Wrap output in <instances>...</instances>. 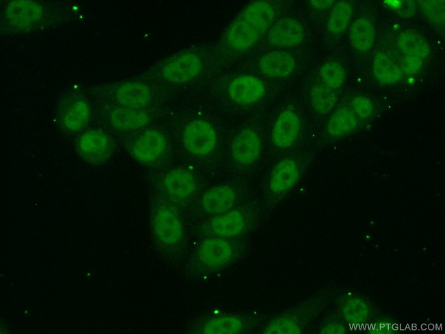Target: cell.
<instances>
[{"mask_svg": "<svg viewBox=\"0 0 445 334\" xmlns=\"http://www.w3.org/2000/svg\"><path fill=\"white\" fill-rule=\"evenodd\" d=\"M398 46L403 55L419 57L424 60L431 52L430 46L424 36L415 31L402 32Z\"/></svg>", "mask_w": 445, "mask_h": 334, "instance_id": "24", "label": "cell"}, {"mask_svg": "<svg viewBox=\"0 0 445 334\" xmlns=\"http://www.w3.org/2000/svg\"><path fill=\"white\" fill-rule=\"evenodd\" d=\"M309 99L314 110L320 115H325L335 107L338 97L335 90L322 84H317L312 87Z\"/></svg>", "mask_w": 445, "mask_h": 334, "instance_id": "25", "label": "cell"}, {"mask_svg": "<svg viewBox=\"0 0 445 334\" xmlns=\"http://www.w3.org/2000/svg\"><path fill=\"white\" fill-rule=\"evenodd\" d=\"M424 60L419 57L403 55L400 67L403 72L409 75L416 74L423 66Z\"/></svg>", "mask_w": 445, "mask_h": 334, "instance_id": "32", "label": "cell"}, {"mask_svg": "<svg viewBox=\"0 0 445 334\" xmlns=\"http://www.w3.org/2000/svg\"><path fill=\"white\" fill-rule=\"evenodd\" d=\"M114 97L119 106L144 109L152 101L151 88L140 81H127L117 87Z\"/></svg>", "mask_w": 445, "mask_h": 334, "instance_id": "15", "label": "cell"}, {"mask_svg": "<svg viewBox=\"0 0 445 334\" xmlns=\"http://www.w3.org/2000/svg\"><path fill=\"white\" fill-rule=\"evenodd\" d=\"M167 149V140L164 134L156 129L142 131L131 142L129 151L133 157L142 164L157 162Z\"/></svg>", "mask_w": 445, "mask_h": 334, "instance_id": "6", "label": "cell"}, {"mask_svg": "<svg viewBox=\"0 0 445 334\" xmlns=\"http://www.w3.org/2000/svg\"><path fill=\"white\" fill-rule=\"evenodd\" d=\"M233 255L231 244L220 237L204 240L197 250L198 259L203 266L209 268H218L227 264Z\"/></svg>", "mask_w": 445, "mask_h": 334, "instance_id": "13", "label": "cell"}, {"mask_svg": "<svg viewBox=\"0 0 445 334\" xmlns=\"http://www.w3.org/2000/svg\"><path fill=\"white\" fill-rule=\"evenodd\" d=\"M91 116L88 101L79 97H72L61 106L59 118L62 127L69 132H78L88 124Z\"/></svg>", "mask_w": 445, "mask_h": 334, "instance_id": "12", "label": "cell"}, {"mask_svg": "<svg viewBox=\"0 0 445 334\" xmlns=\"http://www.w3.org/2000/svg\"><path fill=\"white\" fill-rule=\"evenodd\" d=\"M242 320L233 316H220L207 320L201 331L207 334H235L242 331Z\"/></svg>", "mask_w": 445, "mask_h": 334, "instance_id": "27", "label": "cell"}, {"mask_svg": "<svg viewBox=\"0 0 445 334\" xmlns=\"http://www.w3.org/2000/svg\"><path fill=\"white\" fill-rule=\"evenodd\" d=\"M203 69V62L194 52H182L166 62L162 68L163 79L172 84L181 85L194 80Z\"/></svg>", "mask_w": 445, "mask_h": 334, "instance_id": "4", "label": "cell"}, {"mask_svg": "<svg viewBox=\"0 0 445 334\" xmlns=\"http://www.w3.org/2000/svg\"><path fill=\"white\" fill-rule=\"evenodd\" d=\"M322 333H344L346 328L340 323L331 322L325 324L321 329Z\"/></svg>", "mask_w": 445, "mask_h": 334, "instance_id": "34", "label": "cell"}, {"mask_svg": "<svg viewBox=\"0 0 445 334\" xmlns=\"http://www.w3.org/2000/svg\"><path fill=\"white\" fill-rule=\"evenodd\" d=\"M305 32L302 24L292 18H283L272 24L267 34L268 43L275 47L288 48L301 44Z\"/></svg>", "mask_w": 445, "mask_h": 334, "instance_id": "11", "label": "cell"}, {"mask_svg": "<svg viewBox=\"0 0 445 334\" xmlns=\"http://www.w3.org/2000/svg\"><path fill=\"white\" fill-rule=\"evenodd\" d=\"M275 11L268 1H257L246 5L235 18L225 35L226 47L234 52L251 48L273 24Z\"/></svg>", "mask_w": 445, "mask_h": 334, "instance_id": "1", "label": "cell"}, {"mask_svg": "<svg viewBox=\"0 0 445 334\" xmlns=\"http://www.w3.org/2000/svg\"><path fill=\"white\" fill-rule=\"evenodd\" d=\"M246 227L242 213L238 210L228 211L212 218L209 228L220 237H232L241 234Z\"/></svg>", "mask_w": 445, "mask_h": 334, "instance_id": "20", "label": "cell"}, {"mask_svg": "<svg viewBox=\"0 0 445 334\" xmlns=\"http://www.w3.org/2000/svg\"><path fill=\"white\" fill-rule=\"evenodd\" d=\"M300 176L296 162L290 158L280 160L273 168L269 180L271 192L280 194L292 189Z\"/></svg>", "mask_w": 445, "mask_h": 334, "instance_id": "18", "label": "cell"}, {"mask_svg": "<svg viewBox=\"0 0 445 334\" xmlns=\"http://www.w3.org/2000/svg\"><path fill=\"white\" fill-rule=\"evenodd\" d=\"M444 2L442 3V1H424L423 9L427 16L434 21L437 22L438 21H444Z\"/></svg>", "mask_w": 445, "mask_h": 334, "instance_id": "33", "label": "cell"}, {"mask_svg": "<svg viewBox=\"0 0 445 334\" xmlns=\"http://www.w3.org/2000/svg\"><path fill=\"white\" fill-rule=\"evenodd\" d=\"M262 140L258 133L253 129L245 128L233 138L230 152L234 162L242 166L255 162L262 153Z\"/></svg>", "mask_w": 445, "mask_h": 334, "instance_id": "8", "label": "cell"}, {"mask_svg": "<svg viewBox=\"0 0 445 334\" xmlns=\"http://www.w3.org/2000/svg\"><path fill=\"white\" fill-rule=\"evenodd\" d=\"M343 318L349 324L357 325L368 320L370 309L362 298L351 296L346 298L341 307Z\"/></svg>", "mask_w": 445, "mask_h": 334, "instance_id": "28", "label": "cell"}, {"mask_svg": "<svg viewBox=\"0 0 445 334\" xmlns=\"http://www.w3.org/2000/svg\"><path fill=\"white\" fill-rule=\"evenodd\" d=\"M1 15L4 28L13 32H27L42 24L45 10L35 1L16 0L9 2Z\"/></svg>", "mask_w": 445, "mask_h": 334, "instance_id": "2", "label": "cell"}, {"mask_svg": "<svg viewBox=\"0 0 445 334\" xmlns=\"http://www.w3.org/2000/svg\"><path fill=\"white\" fill-rule=\"evenodd\" d=\"M111 125L122 131H131L144 128L151 121L149 114L144 109L118 106L110 113Z\"/></svg>", "mask_w": 445, "mask_h": 334, "instance_id": "19", "label": "cell"}, {"mask_svg": "<svg viewBox=\"0 0 445 334\" xmlns=\"http://www.w3.org/2000/svg\"><path fill=\"white\" fill-rule=\"evenodd\" d=\"M353 12V6L350 3H338L331 11L327 20L329 32L334 36L342 34L350 23Z\"/></svg>", "mask_w": 445, "mask_h": 334, "instance_id": "26", "label": "cell"}, {"mask_svg": "<svg viewBox=\"0 0 445 334\" xmlns=\"http://www.w3.org/2000/svg\"><path fill=\"white\" fill-rule=\"evenodd\" d=\"M351 109L360 119L369 118L374 113V108L372 101L364 96H357L351 102Z\"/></svg>", "mask_w": 445, "mask_h": 334, "instance_id": "31", "label": "cell"}, {"mask_svg": "<svg viewBox=\"0 0 445 334\" xmlns=\"http://www.w3.org/2000/svg\"><path fill=\"white\" fill-rule=\"evenodd\" d=\"M301 129V121L298 114L288 108L277 116L271 132L274 146L279 149L292 146L297 140Z\"/></svg>", "mask_w": 445, "mask_h": 334, "instance_id": "10", "label": "cell"}, {"mask_svg": "<svg viewBox=\"0 0 445 334\" xmlns=\"http://www.w3.org/2000/svg\"><path fill=\"white\" fill-rule=\"evenodd\" d=\"M218 141L216 130L204 119H194L185 126L182 132V143L190 155L203 157L215 149Z\"/></svg>", "mask_w": 445, "mask_h": 334, "instance_id": "3", "label": "cell"}, {"mask_svg": "<svg viewBox=\"0 0 445 334\" xmlns=\"http://www.w3.org/2000/svg\"><path fill=\"white\" fill-rule=\"evenodd\" d=\"M358 125V118L351 107H340L330 116L327 123V131L334 138L343 137L353 131Z\"/></svg>", "mask_w": 445, "mask_h": 334, "instance_id": "23", "label": "cell"}, {"mask_svg": "<svg viewBox=\"0 0 445 334\" xmlns=\"http://www.w3.org/2000/svg\"><path fill=\"white\" fill-rule=\"evenodd\" d=\"M266 88L258 77L251 75H240L233 79L227 88L232 102L246 106L259 101L264 95Z\"/></svg>", "mask_w": 445, "mask_h": 334, "instance_id": "9", "label": "cell"}, {"mask_svg": "<svg viewBox=\"0 0 445 334\" xmlns=\"http://www.w3.org/2000/svg\"><path fill=\"white\" fill-rule=\"evenodd\" d=\"M322 84L336 90L340 88L346 79V71L340 63L331 61L325 63L319 70Z\"/></svg>", "mask_w": 445, "mask_h": 334, "instance_id": "29", "label": "cell"}, {"mask_svg": "<svg viewBox=\"0 0 445 334\" xmlns=\"http://www.w3.org/2000/svg\"><path fill=\"white\" fill-rule=\"evenodd\" d=\"M376 32L372 23L366 18L356 19L349 29L351 46L357 51L366 53L374 46Z\"/></svg>", "mask_w": 445, "mask_h": 334, "instance_id": "21", "label": "cell"}, {"mask_svg": "<svg viewBox=\"0 0 445 334\" xmlns=\"http://www.w3.org/2000/svg\"><path fill=\"white\" fill-rule=\"evenodd\" d=\"M310 4L316 9H326L332 5V1H311Z\"/></svg>", "mask_w": 445, "mask_h": 334, "instance_id": "35", "label": "cell"}, {"mask_svg": "<svg viewBox=\"0 0 445 334\" xmlns=\"http://www.w3.org/2000/svg\"><path fill=\"white\" fill-rule=\"evenodd\" d=\"M77 150L86 162L92 164H101L111 157L114 144L111 138L103 131L91 129L79 138Z\"/></svg>", "mask_w": 445, "mask_h": 334, "instance_id": "5", "label": "cell"}, {"mask_svg": "<svg viewBox=\"0 0 445 334\" xmlns=\"http://www.w3.org/2000/svg\"><path fill=\"white\" fill-rule=\"evenodd\" d=\"M236 201L235 190L229 185H220L206 191L201 201L203 209L211 215H220L229 211Z\"/></svg>", "mask_w": 445, "mask_h": 334, "instance_id": "17", "label": "cell"}, {"mask_svg": "<svg viewBox=\"0 0 445 334\" xmlns=\"http://www.w3.org/2000/svg\"><path fill=\"white\" fill-rule=\"evenodd\" d=\"M154 233L158 240L167 246L179 244L183 237V226L177 213L172 208L162 206L153 219Z\"/></svg>", "mask_w": 445, "mask_h": 334, "instance_id": "7", "label": "cell"}, {"mask_svg": "<svg viewBox=\"0 0 445 334\" xmlns=\"http://www.w3.org/2000/svg\"><path fill=\"white\" fill-rule=\"evenodd\" d=\"M302 331L298 322L293 318L283 316L270 322L263 331L268 334H297Z\"/></svg>", "mask_w": 445, "mask_h": 334, "instance_id": "30", "label": "cell"}, {"mask_svg": "<svg viewBox=\"0 0 445 334\" xmlns=\"http://www.w3.org/2000/svg\"><path fill=\"white\" fill-rule=\"evenodd\" d=\"M372 70L374 78L385 85L396 84L402 79L403 74L400 66L384 52L375 55Z\"/></svg>", "mask_w": 445, "mask_h": 334, "instance_id": "22", "label": "cell"}, {"mask_svg": "<svg viewBox=\"0 0 445 334\" xmlns=\"http://www.w3.org/2000/svg\"><path fill=\"white\" fill-rule=\"evenodd\" d=\"M163 184L167 194L176 200H187L196 192V181L190 171L180 168L169 170Z\"/></svg>", "mask_w": 445, "mask_h": 334, "instance_id": "16", "label": "cell"}, {"mask_svg": "<svg viewBox=\"0 0 445 334\" xmlns=\"http://www.w3.org/2000/svg\"><path fill=\"white\" fill-rule=\"evenodd\" d=\"M258 67L266 77L281 79L290 76L296 68V60L290 53L274 50L264 54L259 59Z\"/></svg>", "mask_w": 445, "mask_h": 334, "instance_id": "14", "label": "cell"}]
</instances>
